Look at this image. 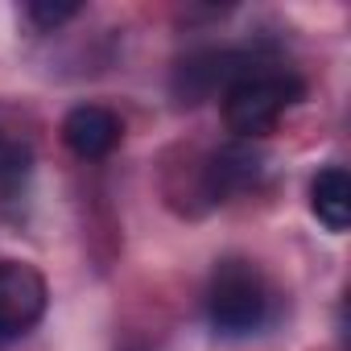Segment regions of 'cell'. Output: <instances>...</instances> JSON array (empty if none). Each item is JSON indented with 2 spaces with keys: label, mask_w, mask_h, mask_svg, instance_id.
<instances>
[{
  "label": "cell",
  "mask_w": 351,
  "mask_h": 351,
  "mask_svg": "<svg viewBox=\"0 0 351 351\" xmlns=\"http://www.w3.org/2000/svg\"><path fill=\"white\" fill-rule=\"evenodd\" d=\"M302 95H306V83L293 71L261 66V71H252V75H244L240 83L228 87V95H223V124L240 141L269 136L277 128V120L293 104H302Z\"/></svg>",
  "instance_id": "obj_1"
},
{
  "label": "cell",
  "mask_w": 351,
  "mask_h": 351,
  "mask_svg": "<svg viewBox=\"0 0 351 351\" xmlns=\"http://www.w3.org/2000/svg\"><path fill=\"white\" fill-rule=\"evenodd\" d=\"M273 314V289L252 261H223L207 285V318L219 335H252Z\"/></svg>",
  "instance_id": "obj_2"
},
{
  "label": "cell",
  "mask_w": 351,
  "mask_h": 351,
  "mask_svg": "<svg viewBox=\"0 0 351 351\" xmlns=\"http://www.w3.org/2000/svg\"><path fill=\"white\" fill-rule=\"evenodd\" d=\"M265 62H256V54H248V50H199V54L182 58L178 71H173V95H178V104H203L215 91L228 95L232 83H240L244 75H252Z\"/></svg>",
  "instance_id": "obj_3"
},
{
  "label": "cell",
  "mask_w": 351,
  "mask_h": 351,
  "mask_svg": "<svg viewBox=\"0 0 351 351\" xmlns=\"http://www.w3.org/2000/svg\"><path fill=\"white\" fill-rule=\"evenodd\" d=\"M46 277L25 261H0V335H25L46 314Z\"/></svg>",
  "instance_id": "obj_4"
},
{
  "label": "cell",
  "mask_w": 351,
  "mask_h": 351,
  "mask_svg": "<svg viewBox=\"0 0 351 351\" xmlns=\"http://www.w3.org/2000/svg\"><path fill=\"white\" fill-rule=\"evenodd\" d=\"M120 136H124L120 116H116L112 108H99V104H79V108H71L66 120H62V141H66V149H71L75 157H83V161L108 157V153L120 145Z\"/></svg>",
  "instance_id": "obj_5"
},
{
  "label": "cell",
  "mask_w": 351,
  "mask_h": 351,
  "mask_svg": "<svg viewBox=\"0 0 351 351\" xmlns=\"http://www.w3.org/2000/svg\"><path fill=\"white\" fill-rule=\"evenodd\" d=\"M261 169H265L261 153H252L248 145H228L207 161V191H211V199L240 195L261 178Z\"/></svg>",
  "instance_id": "obj_6"
},
{
  "label": "cell",
  "mask_w": 351,
  "mask_h": 351,
  "mask_svg": "<svg viewBox=\"0 0 351 351\" xmlns=\"http://www.w3.org/2000/svg\"><path fill=\"white\" fill-rule=\"evenodd\" d=\"M310 211L326 232H347L351 223V178L343 165H326L310 182Z\"/></svg>",
  "instance_id": "obj_7"
},
{
  "label": "cell",
  "mask_w": 351,
  "mask_h": 351,
  "mask_svg": "<svg viewBox=\"0 0 351 351\" xmlns=\"http://www.w3.org/2000/svg\"><path fill=\"white\" fill-rule=\"evenodd\" d=\"M29 165H34V141L21 132V124L9 120V112H0V191L21 186Z\"/></svg>",
  "instance_id": "obj_8"
},
{
  "label": "cell",
  "mask_w": 351,
  "mask_h": 351,
  "mask_svg": "<svg viewBox=\"0 0 351 351\" xmlns=\"http://www.w3.org/2000/svg\"><path fill=\"white\" fill-rule=\"evenodd\" d=\"M71 17H79L75 0H34V5H25V21H34L38 29H58Z\"/></svg>",
  "instance_id": "obj_9"
}]
</instances>
